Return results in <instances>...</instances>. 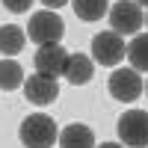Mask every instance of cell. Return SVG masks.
Masks as SVG:
<instances>
[{
    "mask_svg": "<svg viewBox=\"0 0 148 148\" xmlns=\"http://www.w3.org/2000/svg\"><path fill=\"white\" fill-rule=\"evenodd\" d=\"M98 148H125V145H119V142H101Z\"/></svg>",
    "mask_w": 148,
    "mask_h": 148,
    "instance_id": "e0dca14e",
    "label": "cell"
},
{
    "mask_svg": "<svg viewBox=\"0 0 148 148\" xmlns=\"http://www.w3.org/2000/svg\"><path fill=\"white\" fill-rule=\"evenodd\" d=\"M42 3H45L47 9H59V6H65L68 0H42Z\"/></svg>",
    "mask_w": 148,
    "mask_h": 148,
    "instance_id": "2e32d148",
    "label": "cell"
},
{
    "mask_svg": "<svg viewBox=\"0 0 148 148\" xmlns=\"http://www.w3.org/2000/svg\"><path fill=\"white\" fill-rule=\"evenodd\" d=\"M71 9L83 21H101L107 15V0H71Z\"/></svg>",
    "mask_w": 148,
    "mask_h": 148,
    "instance_id": "5bb4252c",
    "label": "cell"
},
{
    "mask_svg": "<svg viewBox=\"0 0 148 148\" xmlns=\"http://www.w3.org/2000/svg\"><path fill=\"white\" fill-rule=\"evenodd\" d=\"M116 127H119V136H121L125 145H133V148L148 145V113L145 110H127L119 119Z\"/></svg>",
    "mask_w": 148,
    "mask_h": 148,
    "instance_id": "277c9868",
    "label": "cell"
},
{
    "mask_svg": "<svg viewBox=\"0 0 148 148\" xmlns=\"http://www.w3.org/2000/svg\"><path fill=\"white\" fill-rule=\"evenodd\" d=\"M145 92H148V83H145Z\"/></svg>",
    "mask_w": 148,
    "mask_h": 148,
    "instance_id": "d6986e66",
    "label": "cell"
},
{
    "mask_svg": "<svg viewBox=\"0 0 148 148\" xmlns=\"http://www.w3.org/2000/svg\"><path fill=\"white\" fill-rule=\"evenodd\" d=\"M24 92H27V101H33L36 107H47L59 98V83L56 77H47V74H30L24 80Z\"/></svg>",
    "mask_w": 148,
    "mask_h": 148,
    "instance_id": "52a82bcc",
    "label": "cell"
},
{
    "mask_svg": "<svg viewBox=\"0 0 148 148\" xmlns=\"http://www.w3.org/2000/svg\"><path fill=\"white\" fill-rule=\"evenodd\" d=\"M30 3H33V0H3V6H6L9 12H15V15H18V12H27Z\"/></svg>",
    "mask_w": 148,
    "mask_h": 148,
    "instance_id": "9a60e30c",
    "label": "cell"
},
{
    "mask_svg": "<svg viewBox=\"0 0 148 148\" xmlns=\"http://www.w3.org/2000/svg\"><path fill=\"white\" fill-rule=\"evenodd\" d=\"M24 83V68L15 62V59H0V89H6V92H12V89H18V86Z\"/></svg>",
    "mask_w": 148,
    "mask_h": 148,
    "instance_id": "4fadbf2b",
    "label": "cell"
},
{
    "mask_svg": "<svg viewBox=\"0 0 148 148\" xmlns=\"http://www.w3.org/2000/svg\"><path fill=\"white\" fill-rule=\"evenodd\" d=\"M27 36H30V42L36 45H56L59 39H62V33H65V21L56 15V9H42V12H36V15L30 18L27 24Z\"/></svg>",
    "mask_w": 148,
    "mask_h": 148,
    "instance_id": "7a4b0ae2",
    "label": "cell"
},
{
    "mask_svg": "<svg viewBox=\"0 0 148 148\" xmlns=\"http://www.w3.org/2000/svg\"><path fill=\"white\" fill-rule=\"evenodd\" d=\"M59 148H95V133L86 125H68L59 130Z\"/></svg>",
    "mask_w": 148,
    "mask_h": 148,
    "instance_id": "30bf717a",
    "label": "cell"
},
{
    "mask_svg": "<svg viewBox=\"0 0 148 148\" xmlns=\"http://www.w3.org/2000/svg\"><path fill=\"white\" fill-rule=\"evenodd\" d=\"M142 77L136 68H116L110 74V95L116 101H136L142 95Z\"/></svg>",
    "mask_w": 148,
    "mask_h": 148,
    "instance_id": "8992f818",
    "label": "cell"
},
{
    "mask_svg": "<svg viewBox=\"0 0 148 148\" xmlns=\"http://www.w3.org/2000/svg\"><path fill=\"white\" fill-rule=\"evenodd\" d=\"M142 9L136 0H119V3L110 9V27L119 36H136L142 27Z\"/></svg>",
    "mask_w": 148,
    "mask_h": 148,
    "instance_id": "3957f363",
    "label": "cell"
},
{
    "mask_svg": "<svg viewBox=\"0 0 148 148\" xmlns=\"http://www.w3.org/2000/svg\"><path fill=\"white\" fill-rule=\"evenodd\" d=\"M18 136H21L24 148H51L59 139V130H56V121L53 119L36 113V116H27L21 121Z\"/></svg>",
    "mask_w": 148,
    "mask_h": 148,
    "instance_id": "6da1fadb",
    "label": "cell"
},
{
    "mask_svg": "<svg viewBox=\"0 0 148 148\" xmlns=\"http://www.w3.org/2000/svg\"><path fill=\"white\" fill-rule=\"evenodd\" d=\"M136 3H142V6H148V0H136Z\"/></svg>",
    "mask_w": 148,
    "mask_h": 148,
    "instance_id": "ac0fdd59",
    "label": "cell"
},
{
    "mask_svg": "<svg viewBox=\"0 0 148 148\" xmlns=\"http://www.w3.org/2000/svg\"><path fill=\"white\" fill-rule=\"evenodd\" d=\"M24 42H27V33L15 24H6V27H0V53L3 56H15L24 51Z\"/></svg>",
    "mask_w": 148,
    "mask_h": 148,
    "instance_id": "8fae6325",
    "label": "cell"
},
{
    "mask_svg": "<svg viewBox=\"0 0 148 148\" xmlns=\"http://www.w3.org/2000/svg\"><path fill=\"white\" fill-rule=\"evenodd\" d=\"M125 53H127V47L121 42V36L113 33V30L98 33L92 39V56H95L98 65H119L121 59H125Z\"/></svg>",
    "mask_w": 148,
    "mask_h": 148,
    "instance_id": "5b68a950",
    "label": "cell"
},
{
    "mask_svg": "<svg viewBox=\"0 0 148 148\" xmlns=\"http://www.w3.org/2000/svg\"><path fill=\"white\" fill-rule=\"evenodd\" d=\"M127 59H130V68L148 71V33L133 36V42L127 45Z\"/></svg>",
    "mask_w": 148,
    "mask_h": 148,
    "instance_id": "7c38bea8",
    "label": "cell"
},
{
    "mask_svg": "<svg viewBox=\"0 0 148 148\" xmlns=\"http://www.w3.org/2000/svg\"><path fill=\"white\" fill-rule=\"evenodd\" d=\"M62 77L71 86H86L92 80V59L83 56V53H68V62H65V74Z\"/></svg>",
    "mask_w": 148,
    "mask_h": 148,
    "instance_id": "9c48e42d",
    "label": "cell"
},
{
    "mask_svg": "<svg viewBox=\"0 0 148 148\" xmlns=\"http://www.w3.org/2000/svg\"><path fill=\"white\" fill-rule=\"evenodd\" d=\"M36 71L39 74H47V77H59V74H65V62H68V53L62 45H42L39 51H36Z\"/></svg>",
    "mask_w": 148,
    "mask_h": 148,
    "instance_id": "ba28073f",
    "label": "cell"
}]
</instances>
